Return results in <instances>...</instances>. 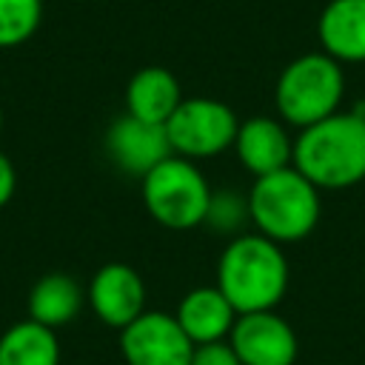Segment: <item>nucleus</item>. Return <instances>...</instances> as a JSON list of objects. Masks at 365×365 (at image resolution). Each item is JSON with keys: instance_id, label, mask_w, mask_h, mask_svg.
<instances>
[{"instance_id": "4468645a", "label": "nucleus", "mask_w": 365, "mask_h": 365, "mask_svg": "<svg viewBox=\"0 0 365 365\" xmlns=\"http://www.w3.org/2000/svg\"><path fill=\"white\" fill-rule=\"evenodd\" d=\"M182 100L185 97H182L177 77L160 66L140 68L125 86V114L145 120V123L165 125Z\"/></svg>"}, {"instance_id": "6e6552de", "label": "nucleus", "mask_w": 365, "mask_h": 365, "mask_svg": "<svg viewBox=\"0 0 365 365\" xmlns=\"http://www.w3.org/2000/svg\"><path fill=\"white\" fill-rule=\"evenodd\" d=\"M228 342L242 365H294L299 354L297 331L277 311L240 314Z\"/></svg>"}, {"instance_id": "a211bd4d", "label": "nucleus", "mask_w": 365, "mask_h": 365, "mask_svg": "<svg viewBox=\"0 0 365 365\" xmlns=\"http://www.w3.org/2000/svg\"><path fill=\"white\" fill-rule=\"evenodd\" d=\"M251 222V208H248V197L237 194V191H211L208 200V211L202 225L214 234H225V237H240L245 234L242 228Z\"/></svg>"}, {"instance_id": "4be33fe9", "label": "nucleus", "mask_w": 365, "mask_h": 365, "mask_svg": "<svg viewBox=\"0 0 365 365\" xmlns=\"http://www.w3.org/2000/svg\"><path fill=\"white\" fill-rule=\"evenodd\" d=\"M0 128H3V108H0Z\"/></svg>"}, {"instance_id": "0eeeda50", "label": "nucleus", "mask_w": 365, "mask_h": 365, "mask_svg": "<svg viewBox=\"0 0 365 365\" xmlns=\"http://www.w3.org/2000/svg\"><path fill=\"white\" fill-rule=\"evenodd\" d=\"M120 351L125 365H191L194 342L174 314L143 311L120 331Z\"/></svg>"}, {"instance_id": "423d86ee", "label": "nucleus", "mask_w": 365, "mask_h": 365, "mask_svg": "<svg viewBox=\"0 0 365 365\" xmlns=\"http://www.w3.org/2000/svg\"><path fill=\"white\" fill-rule=\"evenodd\" d=\"M237 128V114L214 97H185L165 123L171 151L185 160H205L234 148Z\"/></svg>"}, {"instance_id": "1a4fd4ad", "label": "nucleus", "mask_w": 365, "mask_h": 365, "mask_svg": "<svg viewBox=\"0 0 365 365\" xmlns=\"http://www.w3.org/2000/svg\"><path fill=\"white\" fill-rule=\"evenodd\" d=\"M86 299L103 325L123 331L145 311V282L137 268L108 262L91 277Z\"/></svg>"}, {"instance_id": "2eb2a0df", "label": "nucleus", "mask_w": 365, "mask_h": 365, "mask_svg": "<svg viewBox=\"0 0 365 365\" xmlns=\"http://www.w3.org/2000/svg\"><path fill=\"white\" fill-rule=\"evenodd\" d=\"M86 302V291L80 282L63 271H51L40 277L29 291V319L57 331L68 325Z\"/></svg>"}, {"instance_id": "ddd939ff", "label": "nucleus", "mask_w": 365, "mask_h": 365, "mask_svg": "<svg viewBox=\"0 0 365 365\" xmlns=\"http://www.w3.org/2000/svg\"><path fill=\"white\" fill-rule=\"evenodd\" d=\"M319 43L336 63H365V0H331L319 14Z\"/></svg>"}, {"instance_id": "7ed1b4c3", "label": "nucleus", "mask_w": 365, "mask_h": 365, "mask_svg": "<svg viewBox=\"0 0 365 365\" xmlns=\"http://www.w3.org/2000/svg\"><path fill=\"white\" fill-rule=\"evenodd\" d=\"M248 208L257 234L279 245L299 242L314 234L322 214L319 188L308 182L294 165L257 177L248 194Z\"/></svg>"}, {"instance_id": "dca6fc26", "label": "nucleus", "mask_w": 365, "mask_h": 365, "mask_svg": "<svg viewBox=\"0 0 365 365\" xmlns=\"http://www.w3.org/2000/svg\"><path fill=\"white\" fill-rule=\"evenodd\" d=\"M0 365H60L57 334L34 319L11 325L0 336Z\"/></svg>"}, {"instance_id": "f8f14e48", "label": "nucleus", "mask_w": 365, "mask_h": 365, "mask_svg": "<svg viewBox=\"0 0 365 365\" xmlns=\"http://www.w3.org/2000/svg\"><path fill=\"white\" fill-rule=\"evenodd\" d=\"M174 317H177L180 328L185 331V336L194 345H202V342L228 339L240 314L231 308V302L225 299V294L217 285H200V288H191L180 299Z\"/></svg>"}, {"instance_id": "412c9836", "label": "nucleus", "mask_w": 365, "mask_h": 365, "mask_svg": "<svg viewBox=\"0 0 365 365\" xmlns=\"http://www.w3.org/2000/svg\"><path fill=\"white\" fill-rule=\"evenodd\" d=\"M356 111H359V114L365 117V103H362V106H356Z\"/></svg>"}, {"instance_id": "f3484780", "label": "nucleus", "mask_w": 365, "mask_h": 365, "mask_svg": "<svg viewBox=\"0 0 365 365\" xmlns=\"http://www.w3.org/2000/svg\"><path fill=\"white\" fill-rule=\"evenodd\" d=\"M43 20V0H0V48L23 46Z\"/></svg>"}, {"instance_id": "aec40b11", "label": "nucleus", "mask_w": 365, "mask_h": 365, "mask_svg": "<svg viewBox=\"0 0 365 365\" xmlns=\"http://www.w3.org/2000/svg\"><path fill=\"white\" fill-rule=\"evenodd\" d=\"M14 188H17V171H14L11 160L0 151V208L9 205V200L14 197Z\"/></svg>"}, {"instance_id": "f03ea898", "label": "nucleus", "mask_w": 365, "mask_h": 365, "mask_svg": "<svg viewBox=\"0 0 365 365\" xmlns=\"http://www.w3.org/2000/svg\"><path fill=\"white\" fill-rule=\"evenodd\" d=\"M294 168L319 191L351 188L365 180V117L336 111L294 140Z\"/></svg>"}, {"instance_id": "9d476101", "label": "nucleus", "mask_w": 365, "mask_h": 365, "mask_svg": "<svg viewBox=\"0 0 365 365\" xmlns=\"http://www.w3.org/2000/svg\"><path fill=\"white\" fill-rule=\"evenodd\" d=\"M106 151L111 163L134 177H145L151 168H157L163 160L174 157L165 125L137 120L131 114L117 117L106 131Z\"/></svg>"}, {"instance_id": "20e7f679", "label": "nucleus", "mask_w": 365, "mask_h": 365, "mask_svg": "<svg viewBox=\"0 0 365 365\" xmlns=\"http://www.w3.org/2000/svg\"><path fill=\"white\" fill-rule=\"evenodd\" d=\"M345 94L342 63L325 51H311L291 60L277 80V111L288 125L308 128L339 111Z\"/></svg>"}, {"instance_id": "39448f33", "label": "nucleus", "mask_w": 365, "mask_h": 365, "mask_svg": "<svg viewBox=\"0 0 365 365\" xmlns=\"http://www.w3.org/2000/svg\"><path fill=\"white\" fill-rule=\"evenodd\" d=\"M211 200L205 174L185 157H168L143 177L145 211L171 231H188L202 225Z\"/></svg>"}, {"instance_id": "f257e3e1", "label": "nucleus", "mask_w": 365, "mask_h": 365, "mask_svg": "<svg viewBox=\"0 0 365 365\" xmlns=\"http://www.w3.org/2000/svg\"><path fill=\"white\" fill-rule=\"evenodd\" d=\"M288 259L279 242L245 231L222 248L217 259V288L237 314L274 311L288 291Z\"/></svg>"}, {"instance_id": "9b49d317", "label": "nucleus", "mask_w": 365, "mask_h": 365, "mask_svg": "<svg viewBox=\"0 0 365 365\" xmlns=\"http://www.w3.org/2000/svg\"><path fill=\"white\" fill-rule=\"evenodd\" d=\"M234 151L240 165L254 174V180L294 165V137L274 117H251L240 123Z\"/></svg>"}, {"instance_id": "6ab92c4d", "label": "nucleus", "mask_w": 365, "mask_h": 365, "mask_svg": "<svg viewBox=\"0 0 365 365\" xmlns=\"http://www.w3.org/2000/svg\"><path fill=\"white\" fill-rule=\"evenodd\" d=\"M191 365H242V362H240V356L234 354L231 342H228V339H220V342L194 345Z\"/></svg>"}]
</instances>
